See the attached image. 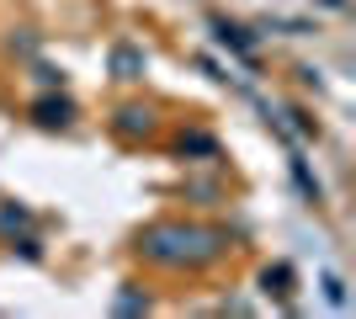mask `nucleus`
I'll list each match as a JSON object with an SVG mask.
<instances>
[{
  "label": "nucleus",
  "instance_id": "f257e3e1",
  "mask_svg": "<svg viewBox=\"0 0 356 319\" xmlns=\"http://www.w3.org/2000/svg\"><path fill=\"white\" fill-rule=\"evenodd\" d=\"M138 245H144V256L160 261V266H202V261H213L223 250L218 234H213V229H197V224H160V229H149Z\"/></svg>",
  "mask_w": 356,
  "mask_h": 319
},
{
  "label": "nucleus",
  "instance_id": "39448f33",
  "mask_svg": "<svg viewBox=\"0 0 356 319\" xmlns=\"http://www.w3.org/2000/svg\"><path fill=\"white\" fill-rule=\"evenodd\" d=\"M118 309H149V298H138V293H122Z\"/></svg>",
  "mask_w": 356,
  "mask_h": 319
},
{
  "label": "nucleus",
  "instance_id": "7ed1b4c3",
  "mask_svg": "<svg viewBox=\"0 0 356 319\" xmlns=\"http://www.w3.org/2000/svg\"><path fill=\"white\" fill-rule=\"evenodd\" d=\"M70 117H74L70 101H38V122H43V128H64Z\"/></svg>",
  "mask_w": 356,
  "mask_h": 319
},
{
  "label": "nucleus",
  "instance_id": "f03ea898",
  "mask_svg": "<svg viewBox=\"0 0 356 319\" xmlns=\"http://www.w3.org/2000/svg\"><path fill=\"white\" fill-rule=\"evenodd\" d=\"M118 133H154V112H149V106H122L118 112Z\"/></svg>",
  "mask_w": 356,
  "mask_h": 319
},
{
  "label": "nucleus",
  "instance_id": "20e7f679",
  "mask_svg": "<svg viewBox=\"0 0 356 319\" xmlns=\"http://www.w3.org/2000/svg\"><path fill=\"white\" fill-rule=\"evenodd\" d=\"M112 69H118V80H134L138 69H144V54H138V48H118V54H112Z\"/></svg>",
  "mask_w": 356,
  "mask_h": 319
}]
</instances>
